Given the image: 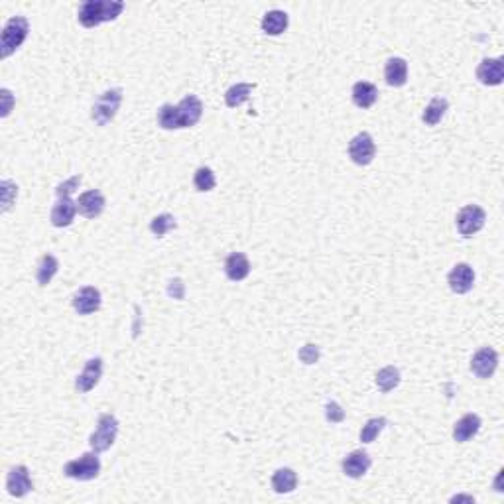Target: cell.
Listing matches in <instances>:
<instances>
[{
  "label": "cell",
  "mask_w": 504,
  "mask_h": 504,
  "mask_svg": "<svg viewBox=\"0 0 504 504\" xmlns=\"http://www.w3.org/2000/svg\"><path fill=\"white\" fill-rule=\"evenodd\" d=\"M447 108H449L447 99H443V97H435V99H431L430 105L424 108L421 120H424V122H426L428 126H435L438 122H441V118L445 116Z\"/></svg>",
  "instance_id": "obj_24"
},
{
  "label": "cell",
  "mask_w": 504,
  "mask_h": 504,
  "mask_svg": "<svg viewBox=\"0 0 504 504\" xmlns=\"http://www.w3.org/2000/svg\"><path fill=\"white\" fill-rule=\"evenodd\" d=\"M101 377H103V358H89V360L85 363V368L81 370V374L75 380V388H77V392H81V394H87V392H91V390L99 384Z\"/></svg>",
  "instance_id": "obj_11"
},
{
  "label": "cell",
  "mask_w": 504,
  "mask_h": 504,
  "mask_svg": "<svg viewBox=\"0 0 504 504\" xmlns=\"http://www.w3.org/2000/svg\"><path fill=\"white\" fill-rule=\"evenodd\" d=\"M477 79L486 87H496L504 79V59L503 57H486L477 67Z\"/></svg>",
  "instance_id": "obj_12"
},
{
  "label": "cell",
  "mask_w": 504,
  "mask_h": 504,
  "mask_svg": "<svg viewBox=\"0 0 504 504\" xmlns=\"http://www.w3.org/2000/svg\"><path fill=\"white\" fill-rule=\"evenodd\" d=\"M193 186L197 191H211V189H215L217 186V179H215V174H213V169L211 168H200L195 172V176H193Z\"/></svg>",
  "instance_id": "obj_30"
},
{
  "label": "cell",
  "mask_w": 504,
  "mask_h": 504,
  "mask_svg": "<svg viewBox=\"0 0 504 504\" xmlns=\"http://www.w3.org/2000/svg\"><path fill=\"white\" fill-rule=\"evenodd\" d=\"M290 18L284 10H270L264 14L262 18V31L268 36H280L288 30Z\"/></svg>",
  "instance_id": "obj_22"
},
{
  "label": "cell",
  "mask_w": 504,
  "mask_h": 504,
  "mask_svg": "<svg viewBox=\"0 0 504 504\" xmlns=\"http://www.w3.org/2000/svg\"><path fill=\"white\" fill-rule=\"evenodd\" d=\"M122 103V89H108L101 94L93 105V120L99 126H106L118 113Z\"/></svg>",
  "instance_id": "obj_6"
},
{
  "label": "cell",
  "mask_w": 504,
  "mask_h": 504,
  "mask_svg": "<svg viewBox=\"0 0 504 504\" xmlns=\"http://www.w3.org/2000/svg\"><path fill=\"white\" fill-rule=\"evenodd\" d=\"M326 418L331 424H341V421L345 420V410L341 408L337 402H329L326 406Z\"/></svg>",
  "instance_id": "obj_33"
},
{
  "label": "cell",
  "mask_w": 504,
  "mask_h": 504,
  "mask_svg": "<svg viewBox=\"0 0 504 504\" xmlns=\"http://www.w3.org/2000/svg\"><path fill=\"white\" fill-rule=\"evenodd\" d=\"M79 183H81V176H74V178H69L67 181H63V183H59L55 188V195L57 197H69L75 189L79 188Z\"/></svg>",
  "instance_id": "obj_32"
},
{
  "label": "cell",
  "mask_w": 504,
  "mask_h": 504,
  "mask_svg": "<svg viewBox=\"0 0 504 504\" xmlns=\"http://www.w3.org/2000/svg\"><path fill=\"white\" fill-rule=\"evenodd\" d=\"M479 430H481V418L477 414H465L461 420H457L453 426V440L457 443H465L472 440Z\"/></svg>",
  "instance_id": "obj_18"
},
{
  "label": "cell",
  "mask_w": 504,
  "mask_h": 504,
  "mask_svg": "<svg viewBox=\"0 0 504 504\" xmlns=\"http://www.w3.org/2000/svg\"><path fill=\"white\" fill-rule=\"evenodd\" d=\"M298 355H300V360H302V363H305V365H314V363H317V358H319V349L309 343V345H305Z\"/></svg>",
  "instance_id": "obj_34"
},
{
  "label": "cell",
  "mask_w": 504,
  "mask_h": 504,
  "mask_svg": "<svg viewBox=\"0 0 504 504\" xmlns=\"http://www.w3.org/2000/svg\"><path fill=\"white\" fill-rule=\"evenodd\" d=\"M31 489H34V483H31L28 467H24V465L12 467L8 475H6V491H8V494L16 496V498H24Z\"/></svg>",
  "instance_id": "obj_10"
},
{
  "label": "cell",
  "mask_w": 504,
  "mask_h": 504,
  "mask_svg": "<svg viewBox=\"0 0 504 504\" xmlns=\"http://www.w3.org/2000/svg\"><path fill=\"white\" fill-rule=\"evenodd\" d=\"M172 229H176V219H174V215H169V213L158 215V217H154L152 223H150V231L154 232L158 239H160V237H166Z\"/></svg>",
  "instance_id": "obj_29"
},
{
  "label": "cell",
  "mask_w": 504,
  "mask_h": 504,
  "mask_svg": "<svg viewBox=\"0 0 504 504\" xmlns=\"http://www.w3.org/2000/svg\"><path fill=\"white\" fill-rule=\"evenodd\" d=\"M451 500L453 503H457V500H469V503H475V498H472V496H453Z\"/></svg>",
  "instance_id": "obj_36"
},
{
  "label": "cell",
  "mask_w": 504,
  "mask_h": 504,
  "mask_svg": "<svg viewBox=\"0 0 504 504\" xmlns=\"http://www.w3.org/2000/svg\"><path fill=\"white\" fill-rule=\"evenodd\" d=\"M203 116V103L195 94H188L179 101L178 106L162 105L158 108V125L164 130H178V128H191Z\"/></svg>",
  "instance_id": "obj_1"
},
{
  "label": "cell",
  "mask_w": 504,
  "mask_h": 504,
  "mask_svg": "<svg viewBox=\"0 0 504 504\" xmlns=\"http://www.w3.org/2000/svg\"><path fill=\"white\" fill-rule=\"evenodd\" d=\"M447 284H449L451 292H455V294L461 295L471 292L472 284H475V272H472L471 266L465 262L455 264L449 276H447Z\"/></svg>",
  "instance_id": "obj_14"
},
{
  "label": "cell",
  "mask_w": 504,
  "mask_h": 504,
  "mask_svg": "<svg viewBox=\"0 0 504 504\" xmlns=\"http://www.w3.org/2000/svg\"><path fill=\"white\" fill-rule=\"evenodd\" d=\"M0 197H2V213L10 211L14 201L18 197V186L10 181V179H2L0 183Z\"/></svg>",
  "instance_id": "obj_31"
},
{
  "label": "cell",
  "mask_w": 504,
  "mask_h": 504,
  "mask_svg": "<svg viewBox=\"0 0 504 504\" xmlns=\"http://www.w3.org/2000/svg\"><path fill=\"white\" fill-rule=\"evenodd\" d=\"M374 156H377V146L368 132H360L349 142V158L357 166H368L374 160Z\"/></svg>",
  "instance_id": "obj_8"
},
{
  "label": "cell",
  "mask_w": 504,
  "mask_h": 504,
  "mask_svg": "<svg viewBox=\"0 0 504 504\" xmlns=\"http://www.w3.org/2000/svg\"><path fill=\"white\" fill-rule=\"evenodd\" d=\"M59 270V262H57V258L53 256V254H46L42 256V260L38 264V270H36V280L40 286H48V284L52 282L53 276L57 274Z\"/></svg>",
  "instance_id": "obj_26"
},
{
  "label": "cell",
  "mask_w": 504,
  "mask_h": 504,
  "mask_svg": "<svg viewBox=\"0 0 504 504\" xmlns=\"http://www.w3.org/2000/svg\"><path fill=\"white\" fill-rule=\"evenodd\" d=\"M77 211L87 217V219H94L105 211V195L99 189H89L79 195L77 200Z\"/></svg>",
  "instance_id": "obj_15"
},
{
  "label": "cell",
  "mask_w": 504,
  "mask_h": 504,
  "mask_svg": "<svg viewBox=\"0 0 504 504\" xmlns=\"http://www.w3.org/2000/svg\"><path fill=\"white\" fill-rule=\"evenodd\" d=\"M0 99H2V116H8L10 115V108H12V93L8 89H2L0 91Z\"/></svg>",
  "instance_id": "obj_35"
},
{
  "label": "cell",
  "mask_w": 504,
  "mask_h": 504,
  "mask_svg": "<svg viewBox=\"0 0 504 504\" xmlns=\"http://www.w3.org/2000/svg\"><path fill=\"white\" fill-rule=\"evenodd\" d=\"M254 83H237L232 85L231 89L225 93V103L229 108H237V106H241L242 103H246L248 99H251L252 91H254Z\"/></svg>",
  "instance_id": "obj_25"
},
{
  "label": "cell",
  "mask_w": 504,
  "mask_h": 504,
  "mask_svg": "<svg viewBox=\"0 0 504 504\" xmlns=\"http://www.w3.org/2000/svg\"><path fill=\"white\" fill-rule=\"evenodd\" d=\"M384 79L390 87H402L408 81V62L402 57H390L384 65Z\"/></svg>",
  "instance_id": "obj_20"
},
{
  "label": "cell",
  "mask_w": 504,
  "mask_h": 504,
  "mask_svg": "<svg viewBox=\"0 0 504 504\" xmlns=\"http://www.w3.org/2000/svg\"><path fill=\"white\" fill-rule=\"evenodd\" d=\"M116 435H118V420L113 414H103V416H99L97 430L89 438V445L93 451L103 453L115 445Z\"/></svg>",
  "instance_id": "obj_4"
},
{
  "label": "cell",
  "mask_w": 504,
  "mask_h": 504,
  "mask_svg": "<svg viewBox=\"0 0 504 504\" xmlns=\"http://www.w3.org/2000/svg\"><path fill=\"white\" fill-rule=\"evenodd\" d=\"M101 472V459L97 457V451L83 453L79 459L65 463L63 475L75 479V481H93Z\"/></svg>",
  "instance_id": "obj_5"
},
{
  "label": "cell",
  "mask_w": 504,
  "mask_h": 504,
  "mask_svg": "<svg viewBox=\"0 0 504 504\" xmlns=\"http://www.w3.org/2000/svg\"><path fill=\"white\" fill-rule=\"evenodd\" d=\"M75 215H77V203H74L71 197H57L52 215H50V220H52L53 227L63 229V227H69L74 223Z\"/></svg>",
  "instance_id": "obj_17"
},
{
  "label": "cell",
  "mask_w": 504,
  "mask_h": 504,
  "mask_svg": "<svg viewBox=\"0 0 504 504\" xmlns=\"http://www.w3.org/2000/svg\"><path fill=\"white\" fill-rule=\"evenodd\" d=\"M28 31H30V24L24 16H14L10 20L4 24V30H2V40H0V53H2V59L10 57L12 53L20 48L24 40L28 38Z\"/></svg>",
  "instance_id": "obj_3"
},
{
  "label": "cell",
  "mask_w": 504,
  "mask_h": 504,
  "mask_svg": "<svg viewBox=\"0 0 504 504\" xmlns=\"http://www.w3.org/2000/svg\"><path fill=\"white\" fill-rule=\"evenodd\" d=\"M125 10V2L120 0H87L79 6L77 18L85 28H97L103 22L116 20Z\"/></svg>",
  "instance_id": "obj_2"
},
{
  "label": "cell",
  "mask_w": 504,
  "mask_h": 504,
  "mask_svg": "<svg viewBox=\"0 0 504 504\" xmlns=\"http://www.w3.org/2000/svg\"><path fill=\"white\" fill-rule=\"evenodd\" d=\"M386 424H388L386 418H372V420H368L363 426V430H360V441L363 443H372L380 435V431L386 428Z\"/></svg>",
  "instance_id": "obj_28"
},
{
  "label": "cell",
  "mask_w": 504,
  "mask_h": 504,
  "mask_svg": "<svg viewBox=\"0 0 504 504\" xmlns=\"http://www.w3.org/2000/svg\"><path fill=\"white\" fill-rule=\"evenodd\" d=\"M498 368V353L493 346H483L479 349L471 358V372L477 378H491Z\"/></svg>",
  "instance_id": "obj_9"
},
{
  "label": "cell",
  "mask_w": 504,
  "mask_h": 504,
  "mask_svg": "<svg viewBox=\"0 0 504 504\" xmlns=\"http://www.w3.org/2000/svg\"><path fill=\"white\" fill-rule=\"evenodd\" d=\"M457 229L461 232V237H472L481 231L486 223V213L479 205H465L457 213Z\"/></svg>",
  "instance_id": "obj_7"
},
{
  "label": "cell",
  "mask_w": 504,
  "mask_h": 504,
  "mask_svg": "<svg viewBox=\"0 0 504 504\" xmlns=\"http://www.w3.org/2000/svg\"><path fill=\"white\" fill-rule=\"evenodd\" d=\"M400 384V370L396 367H384L377 372V386L382 394H388Z\"/></svg>",
  "instance_id": "obj_27"
},
{
  "label": "cell",
  "mask_w": 504,
  "mask_h": 504,
  "mask_svg": "<svg viewBox=\"0 0 504 504\" xmlns=\"http://www.w3.org/2000/svg\"><path fill=\"white\" fill-rule=\"evenodd\" d=\"M298 486V475H295L294 469H278V471L272 475V489L278 494H288L294 491Z\"/></svg>",
  "instance_id": "obj_23"
},
{
  "label": "cell",
  "mask_w": 504,
  "mask_h": 504,
  "mask_svg": "<svg viewBox=\"0 0 504 504\" xmlns=\"http://www.w3.org/2000/svg\"><path fill=\"white\" fill-rule=\"evenodd\" d=\"M225 274L232 282H242L251 274V262L242 252H232L225 260Z\"/></svg>",
  "instance_id": "obj_19"
},
{
  "label": "cell",
  "mask_w": 504,
  "mask_h": 504,
  "mask_svg": "<svg viewBox=\"0 0 504 504\" xmlns=\"http://www.w3.org/2000/svg\"><path fill=\"white\" fill-rule=\"evenodd\" d=\"M370 465H372L370 455L367 451H363V449H357V451L349 453L343 459V472H345L346 477H351V479H360V477L367 475Z\"/></svg>",
  "instance_id": "obj_16"
},
{
  "label": "cell",
  "mask_w": 504,
  "mask_h": 504,
  "mask_svg": "<svg viewBox=\"0 0 504 504\" xmlns=\"http://www.w3.org/2000/svg\"><path fill=\"white\" fill-rule=\"evenodd\" d=\"M378 99V89L377 85L368 83V81H358L353 87V103L358 108H370V106L377 103Z\"/></svg>",
  "instance_id": "obj_21"
},
{
  "label": "cell",
  "mask_w": 504,
  "mask_h": 504,
  "mask_svg": "<svg viewBox=\"0 0 504 504\" xmlns=\"http://www.w3.org/2000/svg\"><path fill=\"white\" fill-rule=\"evenodd\" d=\"M101 292L93 288V286H85L81 288L77 294L74 295L71 304H74V309L79 315H91L94 314L99 307H101Z\"/></svg>",
  "instance_id": "obj_13"
}]
</instances>
